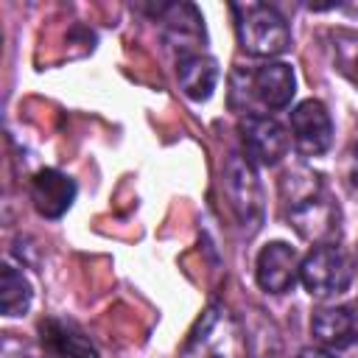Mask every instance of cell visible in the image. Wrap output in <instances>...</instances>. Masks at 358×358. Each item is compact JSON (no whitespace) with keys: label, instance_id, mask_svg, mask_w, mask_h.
I'll list each match as a JSON object with an SVG mask.
<instances>
[{"label":"cell","instance_id":"obj_8","mask_svg":"<svg viewBox=\"0 0 358 358\" xmlns=\"http://www.w3.org/2000/svg\"><path fill=\"white\" fill-rule=\"evenodd\" d=\"M291 134L305 157H319L333 143V123L322 101H302L291 109Z\"/></svg>","mask_w":358,"mask_h":358},{"label":"cell","instance_id":"obj_3","mask_svg":"<svg viewBox=\"0 0 358 358\" xmlns=\"http://www.w3.org/2000/svg\"><path fill=\"white\" fill-rule=\"evenodd\" d=\"M238 42L249 56L271 59L291 48L288 22L266 3H232Z\"/></svg>","mask_w":358,"mask_h":358},{"label":"cell","instance_id":"obj_7","mask_svg":"<svg viewBox=\"0 0 358 358\" xmlns=\"http://www.w3.org/2000/svg\"><path fill=\"white\" fill-rule=\"evenodd\" d=\"M238 134H241L243 157L252 165H277L288 151L285 129L268 115H257V112L243 115L238 123Z\"/></svg>","mask_w":358,"mask_h":358},{"label":"cell","instance_id":"obj_15","mask_svg":"<svg viewBox=\"0 0 358 358\" xmlns=\"http://www.w3.org/2000/svg\"><path fill=\"white\" fill-rule=\"evenodd\" d=\"M333 62L338 73H344L352 84H358V36L355 34H336Z\"/></svg>","mask_w":358,"mask_h":358},{"label":"cell","instance_id":"obj_2","mask_svg":"<svg viewBox=\"0 0 358 358\" xmlns=\"http://www.w3.org/2000/svg\"><path fill=\"white\" fill-rule=\"evenodd\" d=\"M232 92H229V103L235 106L238 98H243L241 109L246 112L249 103H260L263 109L268 112H277V109H285L296 92V78H294V70L291 64L285 62H266L255 70H246V67H238L232 73Z\"/></svg>","mask_w":358,"mask_h":358},{"label":"cell","instance_id":"obj_6","mask_svg":"<svg viewBox=\"0 0 358 358\" xmlns=\"http://www.w3.org/2000/svg\"><path fill=\"white\" fill-rule=\"evenodd\" d=\"M224 190L229 199V207L235 213V221L246 235L257 232L263 224V190L257 182V173L252 162L241 154H232L224 165Z\"/></svg>","mask_w":358,"mask_h":358},{"label":"cell","instance_id":"obj_5","mask_svg":"<svg viewBox=\"0 0 358 358\" xmlns=\"http://www.w3.org/2000/svg\"><path fill=\"white\" fill-rule=\"evenodd\" d=\"M299 280L316 299L338 296L352 282V260L336 243H316L299 263Z\"/></svg>","mask_w":358,"mask_h":358},{"label":"cell","instance_id":"obj_17","mask_svg":"<svg viewBox=\"0 0 358 358\" xmlns=\"http://www.w3.org/2000/svg\"><path fill=\"white\" fill-rule=\"evenodd\" d=\"M296 358H333V355L327 350H322V347H305V350H299Z\"/></svg>","mask_w":358,"mask_h":358},{"label":"cell","instance_id":"obj_1","mask_svg":"<svg viewBox=\"0 0 358 358\" xmlns=\"http://www.w3.org/2000/svg\"><path fill=\"white\" fill-rule=\"evenodd\" d=\"M282 199H285V215L291 227L310 241L330 243V238L338 232V210L330 201L322 176L294 168L282 176Z\"/></svg>","mask_w":358,"mask_h":358},{"label":"cell","instance_id":"obj_14","mask_svg":"<svg viewBox=\"0 0 358 358\" xmlns=\"http://www.w3.org/2000/svg\"><path fill=\"white\" fill-rule=\"evenodd\" d=\"M31 299H34V291H31V282L25 280V274L17 271L14 266H3V274H0L3 313L6 316H22L31 308Z\"/></svg>","mask_w":358,"mask_h":358},{"label":"cell","instance_id":"obj_4","mask_svg":"<svg viewBox=\"0 0 358 358\" xmlns=\"http://www.w3.org/2000/svg\"><path fill=\"white\" fill-rule=\"evenodd\" d=\"M182 358H246L238 322L227 308L210 305L193 324Z\"/></svg>","mask_w":358,"mask_h":358},{"label":"cell","instance_id":"obj_13","mask_svg":"<svg viewBox=\"0 0 358 358\" xmlns=\"http://www.w3.org/2000/svg\"><path fill=\"white\" fill-rule=\"evenodd\" d=\"M176 76H179V87L187 98L207 101L218 84V64L207 53H187V56H179Z\"/></svg>","mask_w":358,"mask_h":358},{"label":"cell","instance_id":"obj_12","mask_svg":"<svg viewBox=\"0 0 358 358\" xmlns=\"http://www.w3.org/2000/svg\"><path fill=\"white\" fill-rule=\"evenodd\" d=\"M310 333L327 350H347L358 338V319L347 305H330L313 310Z\"/></svg>","mask_w":358,"mask_h":358},{"label":"cell","instance_id":"obj_9","mask_svg":"<svg viewBox=\"0 0 358 358\" xmlns=\"http://www.w3.org/2000/svg\"><path fill=\"white\" fill-rule=\"evenodd\" d=\"M255 277L257 285L268 294H285L294 288L299 277V255L291 243L285 241H271L260 249L257 263H255Z\"/></svg>","mask_w":358,"mask_h":358},{"label":"cell","instance_id":"obj_11","mask_svg":"<svg viewBox=\"0 0 358 358\" xmlns=\"http://www.w3.org/2000/svg\"><path fill=\"white\" fill-rule=\"evenodd\" d=\"M39 336H42V350L48 358H101L95 344L73 322L45 319L39 324Z\"/></svg>","mask_w":358,"mask_h":358},{"label":"cell","instance_id":"obj_10","mask_svg":"<svg viewBox=\"0 0 358 358\" xmlns=\"http://www.w3.org/2000/svg\"><path fill=\"white\" fill-rule=\"evenodd\" d=\"M76 199V182L56 171V168H42L31 176V201L39 215L45 218H62Z\"/></svg>","mask_w":358,"mask_h":358},{"label":"cell","instance_id":"obj_16","mask_svg":"<svg viewBox=\"0 0 358 358\" xmlns=\"http://www.w3.org/2000/svg\"><path fill=\"white\" fill-rule=\"evenodd\" d=\"M3 358H42L39 352H34L31 347H25V344H17L14 338H6V344H3ZM48 358V355H45Z\"/></svg>","mask_w":358,"mask_h":358},{"label":"cell","instance_id":"obj_18","mask_svg":"<svg viewBox=\"0 0 358 358\" xmlns=\"http://www.w3.org/2000/svg\"><path fill=\"white\" fill-rule=\"evenodd\" d=\"M352 185H355V193H358V165H355V171H352Z\"/></svg>","mask_w":358,"mask_h":358}]
</instances>
